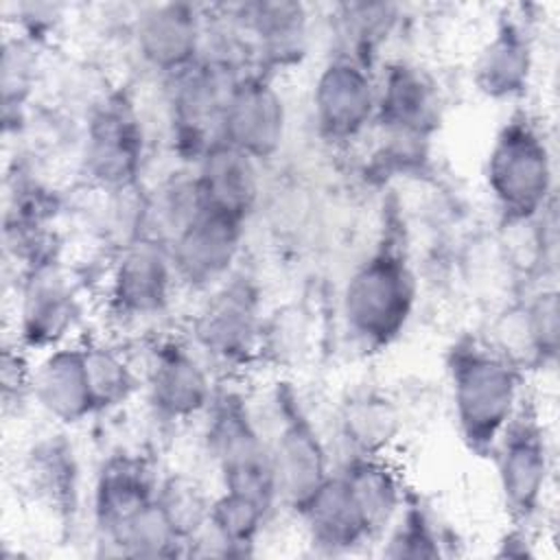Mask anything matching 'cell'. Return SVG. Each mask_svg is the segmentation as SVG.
<instances>
[{"label": "cell", "instance_id": "cell-23", "mask_svg": "<svg viewBox=\"0 0 560 560\" xmlns=\"http://www.w3.org/2000/svg\"><path fill=\"white\" fill-rule=\"evenodd\" d=\"M558 308H556V293H545L538 302L529 308L527 319V335L538 352H556L558 339Z\"/></svg>", "mask_w": 560, "mask_h": 560}, {"label": "cell", "instance_id": "cell-10", "mask_svg": "<svg viewBox=\"0 0 560 560\" xmlns=\"http://www.w3.org/2000/svg\"><path fill=\"white\" fill-rule=\"evenodd\" d=\"M201 15L192 4H155L138 22V48L160 70L179 74L192 66L199 39Z\"/></svg>", "mask_w": 560, "mask_h": 560}, {"label": "cell", "instance_id": "cell-20", "mask_svg": "<svg viewBox=\"0 0 560 560\" xmlns=\"http://www.w3.org/2000/svg\"><path fill=\"white\" fill-rule=\"evenodd\" d=\"M26 335L37 341L50 339L61 332L70 319V300L59 282L39 278L26 293L24 306Z\"/></svg>", "mask_w": 560, "mask_h": 560}, {"label": "cell", "instance_id": "cell-4", "mask_svg": "<svg viewBox=\"0 0 560 560\" xmlns=\"http://www.w3.org/2000/svg\"><path fill=\"white\" fill-rule=\"evenodd\" d=\"M221 140L245 155L267 158L282 142L284 107L276 90L262 77L234 81L221 105Z\"/></svg>", "mask_w": 560, "mask_h": 560}, {"label": "cell", "instance_id": "cell-19", "mask_svg": "<svg viewBox=\"0 0 560 560\" xmlns=\"http://www.w3.org/2000/svg\"><path fill=\"white\" fill-rule=\"evenodd\" d=\"M245 24L256 35L260 52L287 59L300 52L306 33V11L295 2H256L245 7Z\"/></svg>", "mask_w": 560, "mask_h": 560}, {"label": "cell", "instance_id": "cell-17", "mask_svg": "<svg viewBox=\"0 0 560 560\" xmlns=\"http://www.w3.org/2000/svg\"><path fill=\"white\" fill-rule=\"evenodd\" d=\"M116 300L125 311L151 313L166 300L168 267L164 256L153 245L131 249L116 273Z\"/></svg>", "mask_w": 560, "mask_h": 560}, {"label": "cell", "instance_id": "cell-14", "mask_svg": "<svg viewBox=\"0 0 560 560\" xmlns=\"http://www.w3.org/2000/svg\"><path fill=\"white\" fill-rule=\"evenodd\" d=\"M151 503V483L140 462L120 457L103 468L96 486V512L103 527L118 540Z\"/></svg>", "mask_w": 560, "mask_h": 560}, {"label": "cell", "instance_id": "cell-18", "mask_svg": "<svg viewBox=\"0 0 560 560\" xmlns=\"http://www.w3.org/2000/svg\"><path fill=\"white\" fill-rule=\"evenodd\" d=\"M252 304L245 291H225L201 313L197 335L201 343L221 354L234 357L249 346L252 335Z\"/></svg>", "mask_w": 560, "mask_h": 560}, {"label": "cell", "instance_id": "cell-22", "mask_svg": "<svg viewBox=\"0 0 560 560\" xmlns=\"http://www.w3.org/2000/svg\"><path fill=\"white\" fill-rule=\"evenodd\" d=\"M88 372H90V385L94 396V407H105L122 400L129 389V372L125 365L105 350H92L88 352Z\"/></svg>", "mask_w": 560, "mask_h": 560}, {"label": "cell", "instance_id": "cell-6", "mask_svg": "<svg viewBox=\"0 0 560 560\" xmlns=\"http://www.w3.org/2000/svg\"><path fill=\"white\" fill-rule=\"evenodd\" d=\"M501 438L499 477L505 503L518 514H529L547 477L545 435L536 420L521 409L514 411Z\"/></svg>", "mask_w": 560, "mask_h": 560}, {"label": "cell", "instance_id": "cell-21", "mask_svg": "<svg viewBox=\"0 0 560 560\" xmlns=\"http://www.w3.org/2000/svg\"><path fill=\"white\" fill-rule=\"evenodd\" d=\"M394 411L383 400H357L346 413V435L361 455H372L394 433Z\"/></svg>", "mask_w": 560, "mask_h": 560}, {"label": "cell", "instance_id": "cell-9", "mask_svg": "<svg viewBox=\"0 0 560 560\" xmlns=\"http://www.w3.org/2000/svg\"><path fill=\"white\" fill-rule=\"evenodd\" d=\"M199 162L201 171L192 184L195 206L243 221L256 197L252 158L219 140Z\"/></svg>", "mask_w": 560, "mask_h": 560}, {"label": "cell", "instance_id": "cell-1", "mask_svg": "<svg viewBox=\"0 0 560 560\" xmlns=\"http://www.w3.org/2000/svg\"><path fill=\"white\" fill-rule=\"evenodd\" d=\"M448 370L464 440L475 451H486L514 416L518 398L516 370L503 357L475 343L453 348Z\"/></svg>", "mask_w": 560, "mask_h": 560}, {"label": "cell", "instance_id": "cell-3", "mask_svg": "<svg viewBox=\"0 0 560 560\" xmlns=\"http://www.w3.org/2000/svg\"><path fill=\"white\" fill-rule=\"evenodd\" d=\"M488 186L512 221H527L545 208L551 190V158L527 118H512L488 153Z\"/></svg>", "mask_w": 560, "mask_h": 560}, {"label": "cell", "instance_id": "cell-24", "mask_svg": "<svg viewBox=\"0 0 560 560\" xmlns=\"http://www.w3.org/2000/svg\"><path fill=\"white\" fill-rule=\"evenodd\" d=\"M394 545H400L398 556H435L438 549L433 547V536L427 527V521L409 512L394 538Z\"/></svg>", "mask_w": 560, "mask_h": 560}, {"label": "cell", "instance_id": "cell-15", "mask_svg": "<svg viewBox=\"0 0 560 560\" xmlns=\"http://www.w3.org/2000/svg\"><path fill=\"white\" fill-rule=\"evenodd\" d=\"M529 37L516 22H505L481 50L475 66V81L492 98L518 94L529 74Z\"/></svg>", "mask_w": 560, "mask_h": 560}, {"label": "cell", "instance_id": "cell-2", "mask_svg": "<svg viewBox=\"0 0 560 560\" xmlns=\"http://www.w3.org/2000/svg\"><path fill=\"white\" fill-rule=\"evenodd\" d=\"M413 298L416 284L405 258L394 249H381L348 280L343 313L352 332L383 346L405 328Z\"/></svg>", "mask_w": 560, "mask_h": 560}, {"label": "cell", "instance_id": "cell-16", "mask_svg": "<svg viewBox=\"0 0 560 560\" xmlns=\"http://www.w3.org/2000/svg\"><path fill=\"white\" fill-rule=\"evenodd\" d=\"M151 396L164 413L190 416L206 405L208 381L184 348L164 346L151 372Z\"/></svg>", "mask_w": 560, "mask_h": 560}, {"label": "cell", "instance_id": "cell-7", "mask_svg": "<svg viewBox=\"0 0 560 560\" xmlns=\"http://www.w3.org/2000/svg\"><path fill=\"white\" fill-rule=\"evenodd\" d=\"M142 131L125 101L107 103L90 125L88 164L94 177L109 186L129 184L140 166Z\"/></svg>", "mask_w": 560, "mask_h": 560}, {"label": "cell", "instance_id": "cell-12", "mask_svg": "<svg viewBox=\"0 0 560 560\" xmlns=\"http://www.w3.org/2000/svg\"><path fill=\"white\" fill-rule=\"evenodd\" d=\"M276 488L302 508L328 479L317 435L300 413H287L276 451L271 453Z\"/></svg>", "mask_w": 560, "mask_h": 560}, {"label": "cell", "instance_id": "cell-5", "mask_svg": "<svg viewBox=\"0 0 560 560\" xmlns=\"http://www.w3.org/2000/svg\"><path fill=\"white\" fill-rule=\"evenodd\" d=\"M315 116L330 140L357 136L376 114V88L357 57L341 55L317 79Z\"/></svg>", "mask_w": 560, "mask_h": 560}, {"label": "cell", "instance_id": "cell-8", "mask_svg": "<svg viewBox=\"0 0 560 560\" xmlns=\"http://www.w3.org/2000/svg\"><path fill=\"white\" fill-rule=\"evenodd\" d=\"M238 236V219L195 206L177 236L173 260L190 282H212L230 267Z\"/></svg>", "mask_w": 560, "mask_h": 560}, {"label": "cell", "instance_id": "cell-11", "mask_svg": "<svg viewBox=\"0 0 560 560\" xmlns=\"http://www.w3.org/2000/svg\"><path fill=\"white\" fill-rule=\"evenodd\" d=\"M374 116L398 136H422L438 120L435 85L418 68L394 63L376 90Z\"/></svg>", "mask_w": 560, "mask_h": 560}, {"label": "cell", "instance_id": "cell-13", "mask_svg": "<svg viewBox=\"0 0 560 560\" xmlns=\"http://www.w3.org/2000/svg\"><path fill=\"white\" fill-rule=\"evenodd\" d=\"M39 402L61 420H79L94 407L85 350H57L37 370L33 381Z\"/></svg>", "mask_w": 560, "mask_h": 560}]
</instances>
